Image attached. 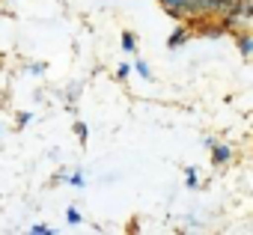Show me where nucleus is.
I'll return each mask as SVG.
<instances>
[{
  "label": "nucleus",
  "mask_w": 253,
  "mask_h": 235,
  "mask_svg": "<svg viewBox=\"0 0 253 235\" xmlns=\"http://www.w3.org/2000/svg\"><path fill=\"white\" fill-rule=\"evenodd\" d=\"M179 12L182 15H197V18H209V15H217V0H182L179 3Z\"/></svg>",
  "instance_id": "nucleus-1"
},
{
  "label": "nucleus",
  "mask_w": 253,
  "mask_h": 235,
  "mask_svg": "<svg viewBox=\"0 0 253 235\" xmlns=\"http://www.w3.org/2000/svg\"><path fill=\"white\" fill-rule=\"evenodd\" d=\"M235 45H238V54H241L244 60H253V33L241 30V33L235 36Z\"/></svg>",
  "instance_id": "nucleus-2"
},
{
  "label": "nucleus",
  "mask_w": 253,
  "mask_h": 235,
  "mask_svg": "<svg viewBox=\"0 0 253 235\" xmlns=\"http://www.w3.org/2000/svg\"><path fill=\"white\" fill-rule=\"evenodd\" d=\"M188 39H191V30H188V27H176V30L170 33V39H167V48L176 51V48H182Z\"/></svg>",
  "instance_id": "nucleus-3"
},
{
  "label": "nucleus",
  "mask_w": 253,
  "mask_h": 235,
  "mask_svg": "<svg viewBox=\"0 0 253 235\" xmlns=\"http://www.w3.org/2000/svg\"><path fill=\"white\" fill-rule=\"evenodd\" d=\"M211 161H214V167L229 164V161H232V149L223 146V143H214V146H211Z\"/></svg>",
  "instance_id": "nucleus-4"
},
{
  "label": "nucleus",
  "mask_w": 253,
  "mask_h": 235,
  "mask_svg": "<svg viewBox=\"0 0 253 235\" xmlns=\"http://www.w3.org/2000/svg\"><path fill=\"white\" fill-rule=\"evenodd\" d=\"M226 33V24L220 21V24H203V36H209V39H220Z\"/></svg>",
  "instance_id": "nucleus-5"
},
{
  "label": "nucleus",
  "mask_w": 253,
  "mask_h": 235,
  "mask_svg": "<svg viewBox=\"0 0 253 235\" xmlns=\"http://www.w3.org/2000/svg\"><path fill=\"white\" fill-rule=\"evenodd\" d=\"M241 6V0H217V15H232Z\"/></svg>",
  "instance_id": "nucleus-6"
},
{
  "label": "nucleus",
  "mask_w": 253,
  "mask_h": 235,
  "mask_svg": "<svg viewBox=\"0 0 253 235\" xmlns=\"http://www.w3.org/2000/svg\"><path fill=\"white\" fill-rule=\"evenodd\" d=\"M122 51L137 57V39H134V33H122Z\"/></svg>",
  "instance_id": "nucleus-7"
},
{
  "label": "nucleus",
  "mask_w": 253,
  "mask_h": 235,
  "mask_svg": "<svg viewBox=\"0 0 253 235\" xmlns=\"http://www.w3.org/2000/svg\"><path fill=\"white\" fill-rule=\"evenodd\" d=\"M185 185H188L191 191H197V188H200V173H197L194 167H185Z\"/></svg>",
  "instance_id": "nucleus-8"
},
{
  "label": "nucleus",
  "mask_w": 253,
  "mask_h": 235,
  "mask_svg": "<svg viewBox=\"0 0 253 235\" xmlns=\"http://www.w3.org/2000/svg\"><path fill=\"white\" fill-rule=\"evenodd\" d=\"M134 72H137L143 80H152V69L146 66V60H134Z\"/></svg>",
  "instance_id": "nucleus-9"
},
{
  "label": "nucleus",
  "mask_w": 253,
  "mask_h": 235,
  "mask_svg": "<svg viewBox=\"0 0 253 235\" xmlns=\"http://www.w3.org/2000/svg\"><path fill=\"white\" fill-rule=\"evenodd\" d=\"M81 220H84V217H81L78 208H66V223H69V226H78Z\"/></svg>",
  "instance_id": "nucleus-10"
},
{
  "label": "nucleus",
  "mask_w": 253,
  "mask_h": 235,
  "mask_svg": "<svg viewBox=\"0 0 253 235\" xmlns=\"http://www.w3.org/2000/svg\"><path fill=\"white\" fill-rule=\"evenodd\" d=\"M75 134H78V140H81V143H86V137H89L86 122H75Z\"/></svg>",
  "instance_id": "nucleus-11"
},
{
  "label": "nucleus",
  "mask_w": 253,
  "mask_h": 235,
  "mask_svg": "<svg viewBox=\"0 0 253 235\" xmlns=\"http://www.w3.org/2000/svg\"><path fill=\"white\" fill-rule=\"evenodd\" d=\"M66 185H72V188H86V179H84V173H72Z\"/></svg>",
  "instance_id": "nucleus-12"
},
{
  "label": "nucleus",
  "mask_w": 253,
  "mask_h": 235,
  "mask_svg": "<svg viewBox=\"0 0 253 235\" xmlns=\"http://www.w3.org/2000/svg\"><path fill=\"white\" fill-rule=\"evenodd\" d=\"M161 3L167 6V12H170V15H176V18L182 15V12H179V3H182V0H161Z\"/></svg>",
  "instance_id": "nucleus-13"
},
{
  "label": "nucleus",
  "mask_w": 253,
  "mask_h": 235,
  "mask_svg": "<svg viewBox=\"0 0 253 235\" xmlns=\"http://www.w3.org/2000/svg\"><path fill=\"white\" fill-rule=\"evenodd\" d=\"M30 232H33V235H54V229H51V226H45V223H33V226H30Z\"/></svg>",
  "instance_id": "nucleus-14"
},
{
  "label": "nucleus",
  "mask_w": 253,
  "mask_h": 235,
  "mask_svg": "<svg viewBox=\"0 0 253 235\" xmlns=\"http://www.w3.org/2000/svg\"><path fill=\"white\" fill-rule=\"evenodd\" d=\"M128 75H131V66H128V63H122V66H116V78H119V80H125V78H128Z\"/></svg>",
  "instance_id": "nucleus-15"
},
{
  "label": "nucleus",
  "mask_w": 253,
  "mask_h": 235,
  "mask_svg": "<svg viewBox=\"0 0 253 235\" xmlns=\"http://www.w3.org/2000/svg\"><path fill=\"white\" fill-rule=\"evenodd\" d=\"M27 72H30V75H42V72H45V66H42V63H30V66H27Z\"/></svg>",
  "instance_id": "nucleus-16"
},
{
  "label": "nucleus",
  "mask_w": 253,
  "mask_h": 235,
  "mask_svg": "<svg viewBox=\"0 0 253 235\" xmlns=\"http://www.w3.org/2000/svg\"><path fill=\"white\" fill-rule=\"evenodd\" d=\"M30 122H33V113H21L18 116V125H30Z\"/></svg>",
  "instance_id": "nucleus-17"
},
{
  "label": "nucleus",
  "mask_w": 253,
  "mask_h": 235,
  "mask_svg": "<svg viewBox=\"0 0 253 235\" xmlns=\"http://www.w3.org/2000/svg\"><path fill=\"white\" fill-rule=\"evenodd\" d=\"M54 182H69V173H66V170H60V173L54 176Z\"/></svg>",
  "instance_id": "nucleus-18"
}]
</instances>
